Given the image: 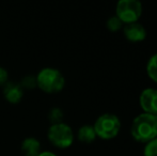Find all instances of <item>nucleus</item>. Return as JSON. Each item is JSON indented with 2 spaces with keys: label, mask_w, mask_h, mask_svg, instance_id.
Segmentation results:
<instances>
[{
  "label": "nucleus",
  "mask_w": 157,
  "mask_h": 156,
  "mask_svg": "<svg viewBox=\"0 0 157 156\" xmlns=\"http://www.w3.org/2000/svg\"><path fill=\"white\" fill-rule=\"evenodd\" d=\"M9 81V73L4 67H0V86L3 87Z\"/></svg>",
  "instance_id": "nucleus-16"
},
{
  "label": "nucleus",
  "mask_w": 157,
  "mask_h": 156,
  "mask_svg": "<svg viewBox=\"0 0 157 156\" xmlns=\"http://www.w3.org/2000/svg\"><path fill=\"white\" fill-rule=\"evenodd\" d=\"M21 149L25 156H37L41 153V142L35 137H27L21 142Z\"/></svg>",
  "instance_id": "nucleus-9"
},
{
  "label": "nucleus",
  "mask_w": 157,
  "mask_h": 156,
  "mask_svg": "<svg viewBox=\"0 0 157 156\" xmlns=\"http://www.w3.org/2000/svg\"><path fill=\"white\" fill-rule=\"evenodd\" d=\"M147 74L151 80L157 83V52L154 54L147 61Z\"/></svg>",
  "instance_id": "nucleus-11"
},
{
  "label": "nucleus",
  "mask_w": 157,
  "mask_h": 156,
  "mask_svg": "<svg viewBox=\"0 0 157 156\" xmlns=\"http://www.w3.org/2000/svg\"><path fill=\"white\" fill-rule=\"evenodd\" d=\"M142 11V3L139 0H120L116 6V15L124 25L137 23Z\"/></svg>",
  "instance_id": "nucleus-5"
},
{
  "label": "nucleus",
  "mask_w": 157,
  "mask_h": 156,
  "mask_svg": "<svg viewBox=\"0 0 157 156\" xmlns=\"http://www.w3.org/2000/svg\"><path fill=\"white\" fill-rule=\"evenodd\" d=\"M37 156H57V155L54 152H52V151H41V153Z\"/></svg>",
  "instance_id": "nucleus-17"
},
{
  "label": "nucleus",
  "mask_w": 157,
  "mask_h": 156,
  "mask_svg": "<svg viewBox=\"0 0 157 156\" xmlns=\"http://www.w3.org/2000/svg\"><path fill=\"white\" fill-rule=\"evenodd\" d=\"M48 118H49L52 124L54 123H59V122H63V111L61 110L58 107H54L49 110V113H48Z\"/></svg>",
  "instance_id": "nucleus-14"
},
{
  "label": "nucleus",
  "mask_w": 157,
  "mask_h": 156,
  "mask_svg": "<svg viewBox=\"0 0 157 156\" xmlns=\"http://www.w3.org/2000/svg\"><path fill=\"white\" fill-rule=\"evenodd\" d=\"M36 87L46 93H57L65 86L63 74L55 67H43L35 76Z\"/></svg>",
  "instance_id": "nucleus-2"
},
{
  "label": "nucleus",
  "mask_w": 157,
  "mask_h": 156,
  "mask_svg": "<svg viewBox=\"0 0 157 156\" xmlns=\"http://www.w3.org/2000/svg\"><path fill=\"white\" fill-rule=\"evenodd\" d=\"M139 105L144 113L157 117V89L147 88L139 95Z\"/></svg>",
  "instance_id": "nucleus-6"
},
{
  "label": "nucleus",
  "mask_w": 157,
  "mask_h": 156,
  "mask_svg": "<svg viewBox=\"0 0 157 156\" xmlns=\"http://www.w3.org/2000/svg\"><path fill=\"white\" fill-rule=\"evenodd\" d=\"M77 137L80 140L81 142H85V143H90V142H93L96 139V133L94 131L93 125L86 124L82 126L79 127L78 131H77Z\"/></svg>",
  "instance_id": "nucleus-10"
},
{
  "label": "nucleus",
  "mask_w": 157,
  "mask_h": 156,
  "mask_svg": "<svg viewBox=\"0 0 157 156\" xmlns=\"http://www.w3.org/2000/svg\"><path fill=\"white\" fill-rule=\"evenodd\" d=\"M106 26H107V28L110 31L116 32V31H119V30L123 29L124 24L120 21V18H119L117 15H113V16H110L109 18H108L107 23H106Z\"/></svg>",
  "instance_id": "nucleus-12"
},
{
  "label": "nucleus",
  "mask_w": 157,
  "mask_h": 156,
  "mask_svg": "<svg viewBox=\"0 0 157 156\" xmlns=\"http://www.w3.org/2000/svg\"><path fill=\"white\" fill-rule=\"evenodd\" d=\"M3 95L9 103L17 104L23 98L24 89L21 88V83L14 82V81H8L3 86Z\"/></svg>",
  "instance_id": "nucleus-8"
},
{
  "label": "nucleus",
  "mask_w": 157,
  "mask_h": 156,
  "mask_svg": "<svg viewBox=\"0 0 157 156\" xmlns=\"http://www.w3.org/2000/svg\"><path fill=\"white\" fill-rule=\"evenodd\" d=\"M49 141L55 146L60 149L70 148L74 142V131L72 127L64 122L54 123L47 131Z\"/></svg>",
  "instance_id": "nucleus-4"
},
{
  "label": "nucleus",
  "mask_w": 157,
  "mask_h": 156,
  "mask_svg": "<svg viewBox=\"0 0 157 156\" xmlns=\"http://www.w3.org/2000/svg\"><path fill=\"white\" fill-rule=\"evenodd\" d=\"M21 86L23 89H32L36 87V79L35 76H26L21 81Z\"/></svg>",
  "instance_id": "nucleus-15"
},
{
  "label": "nucleus",
  "mask_w": 157,
  "mask_h": 156,
  "mask_svg": "<svg viewBox=\"0 0 157 156\" xmlns=\"http://www.w3.org/2000/svg\"><path fill=\"white\" fill-rule=\"evenodd\" d=\"M143 156H157V137L145 143L143 148Z\"/></svg>",
  "instance_id": "nucleus-13"
},
{
  "label": "nucleus",
  "mask_w": 157,
  "mask_h": 156,
  "mask_svg": "<svg viewBox=\"0 0 157 156\" xmlns=\"http://www.w3.org/2000/svg\"><path fill=\"white\" fill-rule=\"evenodd\" d=\"M123 34L129 42L137 43V42H142L147 38V29L139 21L132 24H127L123 27Z\"/></svg>",
  "instance_id": "nucleus-7"
},
{
  "label": "nucleus",
  "mask_w": 157,
  "mask_h": 156,
  "mask_svg": "<svg viewBox=\"0 0 157 156\" xmlns=\"http://www.w3.org/2000/svg\"><path fill=\"white\" fill-rule=\"evenodd\" d=\"M93 127L97 137L104 140H111L120 133L121 121L113 113H103L95 120Z\"/></svg>",
  "instance_id": "nucleus-3"
},
{
  "label": "nucleus",
  "mask_w": 157,
  "mask_h": 156,
  "mask_svg": "<svg viewBox=\"0 0 157 156\" xmlns=\"http://www.w3.org/2000/svg\"><path fill=\"white\" fill-rule=\"evenodd\" d=\"M130 135L136 141L147 143L157 137V117L149 113H140L132 120Z\"/></svg>",
  "instance_id": "nucleus-1"
}]
</instances>
